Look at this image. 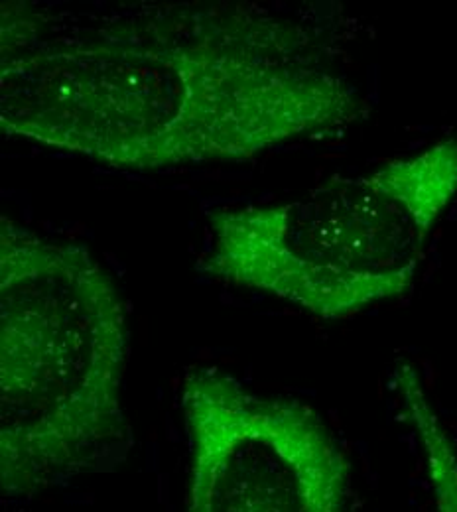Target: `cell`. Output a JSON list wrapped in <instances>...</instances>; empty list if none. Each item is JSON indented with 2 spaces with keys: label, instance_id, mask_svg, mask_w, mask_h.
I'll use <instances>...</instances> for the list:
<instances>
[{
  "label": "cell",
  "instance_id": "obj_1",
  "mask_svg": "<svg viewBox=\"0 0 457 512\" xmlns=\"http://www.w3.org/2000/svg\"><path fill=\"white\" fill-rule=\"evenodd\" d=\"M329 42L259 2H4L0 132L134 172L251 160L369 115Z\"/></svg>",
  "mask_w": 457,
  "mask_h": 512
},
{
  "label": "cell",
  "instance_id": "obj_2",
  "mask_svg": "<svg viewBox=\"0 0 457 512\" xmlns=\"http://www.w3.org/2000/svg\"><path fill=\"white\" fill-rule=\"evenodd\" d=\"M127 302L85 245L0 219V485L30 501L131 448Z\"/></svg>",
  "mask_w": 457,
  "mask_h": 512
},
{
  "label": "cell",
  "instance_id": "obj_3",
  "mask_svg": "<svg viewBox=\"0 0 457 512\" xmlns=\"http://www.w3.org/2000/svg\"><path fill=\"white\" fill-rule=\"evenodd\" d=\"M456 197L452 136L286 201L211 211L199 270L318 320H349L412 288Z\"/></svg>",
  "mask_w": 457,
  "mask_h": 512
},
{
  "label": "cell",
  "instance_id": "obj_4",
  "mask_svg": "<svg viewBox=\"0 0 457 512\" xmlns=\"http://www.w3.org/2000/svg\"><path fill=\"white\" fill-rule=\"evenodd\" d=\"M188 512H351V461L316 408L219 367L184 375Z\"/></svg>",
  "mask_w": 457,
  "mask_h": 512
},
{
  "label": "cell",
  "instance_id": "obj_5",
  "mask_svg": "<svg viewBox=\"0 0 457 512\" xmlns=\"http://www.w3.org/2000/svg\"><path fill=\"white\" fill-rule=\"evenodd\" d=\"M406 420L410 422L426 469L436 512H457V448L450 430L436 412L416 369L400 363L396 369Z\"/></svg>",
  "mask_w": 457,
  "mask_h": 512
}]
</instances>
